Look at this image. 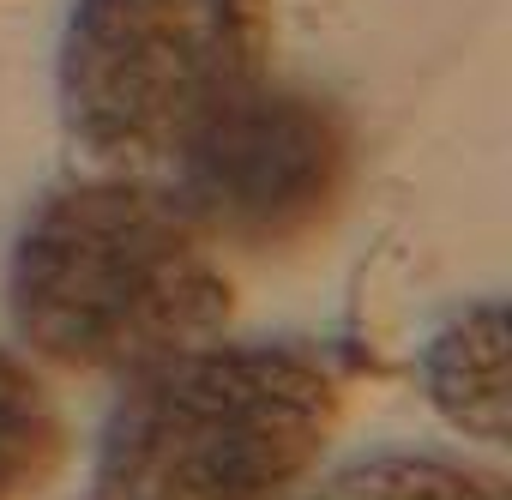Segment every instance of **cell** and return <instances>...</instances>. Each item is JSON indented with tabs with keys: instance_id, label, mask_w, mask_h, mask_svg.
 Listing matches in <instances>:
<instances>
[{
	"instance_id": "obj_1",
	"label": "cell",
	"mask_w": 512,
	"mask_h": 500,
	"mask_svg": "<svg viewBox=\"0 0 512 500\" xmlns=\"http://www.w3.org/2000/svg\"><path fill=\"white\" fill-rule=\"evenodd\" d=\"M7 308L61 374L133 380L235 314V278L169 187L103 175L55 187L19 229Z\"/></svg>"
},
{
	"instance_id": "obj_2",
	"label": "cell",
	"mask_w": 512,
	"mask_h": 500,
	"mask_svg": "<svg viewBox=\"0 0 512 500\" xmlns=\"http://www.w3.org/2000/svg\"><path fill=\"white\" fill-rule=\"evenodd\" d=\"M344 410L350 374L320 344H193L121 392L91 500H290Z\"/></svg>"
},
{
	"instance_id": "obj_5",
	"label": "cell",
	"mask_w": 512,
	"mask_h": 500,
	"mask_svg": "<svg viewBox=\"0 0 512 500\" xmlns=\"http://www.w3.org/2000/svg\"><path fill=\"white\" fill-rule=\"evenodd\" d=\"M67 452L61 398L25 356L0 350V500H37L67 470Z\"/></svg>"
},
{
	"instance_id": "obj_4",
	"label": "cell",
	"mask_w": 512,
	"mask_h": 500,
	"mask_svg": "<svg viewBox=\"0 0 512 500\" xmlns=\"http://www.w3.org/2000/svg\"><path fill=\"white\" fill-rule=\"evenodd\" d=\"M175 163L169 193L217 254L290 260L338 223L356 187V127L332 97L260 79Z\"/></svg>"
},
{
	"instance_id": "obj_6",
	"label": "cell",
	"mask_w": 512,
	"mask_h": 500,
	"mask_svg": "<svg viewBox=\"0 0 512 500\" xmlns=\"http://www.w3.org/2000/svg\"><path fill=\"white\" fill-rule=\"evenodd\" d=\"M500 308H476L440 332L428 350V392L434 404L476 440L506 434V374H500Z\"/></svg>"
},
{
	"instance_id": "obj_7",
	"label": "cell",
	"mask_w": 512,
	"mask_h": 500,
	"mask_svg": "<svg viewBox=\"0 0 512 500\" xmlns=\"http://www.w3.org/2000/svg\"><path fill=\"white\" fill-rule=\"evenodd\" d=\"M314 500H506V482L488 470H464L452 458H368L338 470Z\"/></svg>"
},
{
	"instance_id": "obj_3",
	"label": "cell",
	"mask_w": 512,
	"mask_h": 500,
	"mask_svg": "<svg viewBox=\"0 0 512 500\" xmlns=\"http://www.w3.org/2000/svg\"><path fill=\"white\" fill-rule=\"evenodd\" d=\"M266 61L272 0H73L61 121L97 163H175L193 133L266 79Z\"/></svg>"
}]
</instances>
